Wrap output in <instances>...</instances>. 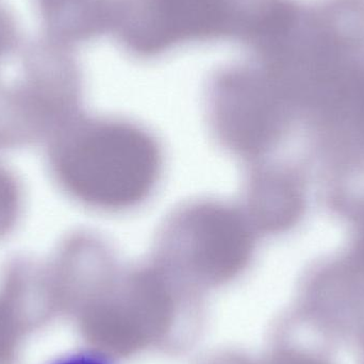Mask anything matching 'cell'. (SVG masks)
<instances>
[{"mask_svg": "<svg viewBox=\"0 0 364 364\" xmlns=\"http://www.w3.org/2000/svg\"><path fill=\"white\" fill-rule=\"evenodd\" d=\"M48 364H113L104 355L92 350L68 353L53 359Z\"/></svg>", "mask_w": 364, "mask_h": 364, "instance_id": "4", "label": "cell"}, {"mask_svg": "<svg viewBox=\"0 0 364 364\" xmlns=\"http://www.w3.org/2000/svg\"><path fill=\"white\" fill-rule=\"evenodd\" d=\"M181 225L191 263L205 275L224 279L247 264L252 232L232 208L220 203L196 205L184 215Z\"/></svg>", "mask_w": 364, "mask_h": 364, "instance_id": "2", "label": "cell"}, {"mask_svg": "<svg viewBox=\"0 0 364 364\" xmlns=\"http://www.w3.org/2000/svg\"><path fill=\"white\" fill-rule=\"evenodd\" d=\"M17 194L10 177L0 170V233L4 232L14 220Z\"/></svg>", "mask_w": 364, "mask_h": 364, "instance_id": "3", "label": "cell"}, {"mask_svg": "<svg viewBox=\"0 0 364 364\" xmlns=\"http://www.w3.org/2000/svg\"><path fill=\"white\" fill-rule=\"evenodd\" d=\"M286 364H329L322 357H316L314 355H295L291 357Z\"/></svg>", "mask_w": 364, "mask_h": 364, "instance_id": "5", "label": "cell"}, {"mask_svg": "<svg viewBox=\"0 0 364 364\" xmlns=\"http://www.w3.org/2000/svg\"><path fill=\"white\" fill-rule=\"evenodd\" d=\"M66 188L105 210H123L144 200L155 188L161 156L144 130L122 122L94 125L73 141L60 160Z\"/></svg>", "mask_w": 364, "mask_h": 364, "instance_id": "1", "label": "cell"}]
</instances>
